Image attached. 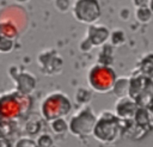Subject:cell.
Wrapping results in <instances>:
<instances>
[{"label": "cell", "instance_id": "obj_11", "mask_svg": "<svg viewBox=\"0 0 153 147\" xmlns=\"http://www.w3.org/2000/svg\"><path fill=\"white\" fill-rule=\"evenodd\" d=\"M109 39H110V44H112V45H121V44L124 43L126 36H124V32L122 30L116 29V30H114L110 33Z\"/></svg>", "mask_w": 153, "mask_h": 147}, {"label": "cell", "instance_id": "obj_3", "mask_svg": "<svg viewBox=\"0 0 153 147\" xmlns=\"http://www.w3.org/2000/svg\"><path fill=\"white\" fill-rule=\"evenodd\" d=\"M71 109L72 105L68 97L61 92H54L48 94L41 105L42 115L48 121L65 117L69 114Z\"/></svg>", "mask_w": 153, "mask_h": 147}, {"label": "cell", "instance_id": "obj_6", "mask_svg": "<svg viewBox=\"0 0 153 147\" xmlns=\"http://www.w3.org/2000/svg\"><path fill=\"white\" fill-rule=\"evenodd\" d=\"M109 37H110V32L104 25L91 24L87 29L86 39L92 44V47L103 45L109 39Z\"/></svg>", "mask_w": 153, "mask_h": 147}, {"label": "cell", "instance_id": "obj_4", "mask_svg": "<svg viewBox=\"0 0 153 147\" xmlns=\"http://www.w3.org/2000/svg\"><path fill=\"white\" fill-rule=\"evenodd\" d=\"M97 117L92 112V109L88 106L82 108L75 115H73L72 120L68 123V130L75 136H87L93 133V128L96 124Z\"/></svg>", "mask_w": 153, "mask_h": 147}, {"label": "cell", "instance_id": "obj_13", "mask_svg": "<svg viewBox=\"0 0 153 147\" xmlns=\"http://www.w3.org/2000/svg\"><path fill=\"white\" fill-rule=\"evenodd\" d=\"M51 127H53V130L55 133H63L68 129V123H66L61 117V118L54 120L53 123H51Z\"/></svg>", "mask_w": 153, "mask_h": 147}, {"label": "cell", "instance_id": "obj_1", "mask_svg": "<svg viewBox=\"0 0 153 147\" xmlns=\"http://www.w3.org/2000/svg\"><path fill=\"white\" fill-rule=\"evenodd\" d=\"M120 117L110 111H103L94 124L93 136L100 142H114L121 133V127L118 122Z\"/></svg>", "mask_w": 153, "mask_h": 147}, {"label": "cell", "instance_id": "obj_8", "mask_svg": "<svg viewBox=\"0 0 153 147\" xmlns=\"http://www.w3.org/2000/svg\"><path fill=\"white\" fill-rule=\"evenodd\" d=\"M129 86H130V79L121 76V78L116 79V81L114 84V87H112V91L120 98L127 97L129 94Z\"/></svg>", "mask_w": 153, "mask_h": 147}, {"label": "cell", "instance_id": "obj_5", "mask_svg": "<svg viewBox=\"0 0 153 147\" xmlns=\"http://www.w3.org/2000/svg\"><path fill=\"white\" fill-rule=\"evenodd\" d=\"M72 12L76 20L84 24H93L100 17V6L98 0H75L72 5Z\"/></svg>", "mask_w": 153, "mask_h": 147}, {"label": "cell", "instance_id": "obj_2", "mask_svg": "<svg viewBox=\"0 0 153 147\" xmlns=\"http://www.w3.org/2000/svg\"><path fill=\"white\" fill-rule=\"evenodd\" d=\"M116 79L115 71L109 65L99 62L92 66L87 73V81L91 90L98 93H106L112 90Z\"/></svg>", "mask_w": 153, "mask_h": 147}, {"label": "cell", "instance_id": "obj_14", "mask_svg": "<svg viewBox=\"0 0 153 147\" xmlns=\"http://www.w3.org/2000/svg\"><path fill=\"white\" fill-rule=\"evenodd\" d=\"M131 2L134 4L135 7H143V6H148L149 0H131Z\"/></svg>", "mask_w": 153, "mask_h": 147}, {"label": "cell", "instance_id": "obj_9", "mask_svg": "<svg viewBox=\"0 0 153 147\" xmlns=\"http://www.w3.org/2000/svg\"><path fill=\"white\" fill-rule=\"evenodd\" d=\"M139 68L141 73L147 78H153V53L146 54L141 57L139 63Z\"/></svg>", "mask_w": 153, "mask_h": 147}, {"label": "cell", "instance_id": "obj_10", "mask_svg": "<svg viewBox=\"0 0 153 147\" xmlns=\"http://www.w3.org/2000/svg\"><path fill=\"white\" fill-rule=\"evenodd\" d=\"M152 16H153V13L148 6L136 7V10H135V17L140 23H143V24L148 23L152 19Z\"/></svg>", "mask_w": 153, "mask_h": 147}, {"label": "cell", "instance_id": "obj_12", "mask_svg": "<svg viewBox=\"0 0 153 147\" xmlns=\"http://www.w3.org/2000/svg\"><path fill=\"white\" fill-rule=\"evenodd\" d=\"M75 99L78 103H81V104L88 103V100L91 99V91L87 88H84V87L78 88L76 93H75Z\"/></svg>", "mask_w": 153, "mask_h": 147}, {"label": "cell", "instance_id": "obj_15", "mask_svg": "<svg viewBox=\"0 0 153 147\" xmlns=\"http://www.w3.org/2000/svg\"><path fill=\"white\" fill-rule=\"evenodd\" d=\"M148 7L151 8V11H152V13H153V0H149V2H148Z\"/></svg>", "mask_w": 153, "mask_h": 147}, {"label": "cell", "instance_id": "obj_7", "mask_svg": "<svg viewBox=\"0 0 153 147\" xmlns=\"http://www.w3.org/2000/svg\"><path fill=\"white\" fill-rule=\"evenodd\" d=\"M137 111L136 102L131 97H122L116 104V115L122 120H128L135 116Z\"/></svg>", "mask_w": 153, "mask_h": 147}]
</instances>
